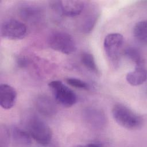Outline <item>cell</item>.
<instances>
[{
    "instance_id": "obj_1",
    "label": "cell",
    "mask_w": 147,
    "mask_h": 147,
    "mask_svg": "<svg viewBox=\"0 0 147 147\" xmlns=\"http://www.w3.org/2000/svg\"><path fill=\"white\" fill-rule=\"evenodd\" d=\"M112 114L116 122L127 129H138L144 125V119L141 115L122 104L113 106Z\"/></svg>"
},
{
    "instance_id": "obj_2",
    "label": "cell",
    "mask_w": 147,
    "mask_h": 147,
    "mask_svg": "<svg viewBox=\"0 0 147 147\" xmlns=\"http://www.w3.org/2000/svg\"><path fill=\"white\" fill-rule=\"evenodd\" d=\"M28 131L32 138L37 142L47 145L50 143L52 138V131L50 127L37 117H32L29 121Z\"/></svg>"
},
{
    "instance_id": "obj_3",
    "label": "cell",
    "mask_w": 147,
    "mask_h": 147,
    "mask_svg": "<svg viewBox=\"0 0 147 147\" xmlns=\"http://www.w3.org/2000/svg\"><path fill=\"white\" fill-rule=\"evenodd\" d=\"M48 43L53 50L64 54L69 55L76 50V43L73 37L63 32H55L48 37Z\"/></svg>"
},
{
    "instance_id": "obj_4",
    "label": "cell",
    "mask_w": 147,
    "mask_h": 147,
    "mask_svg": "<svg viewBox=\"0 0 147 147\" xmlns=\"http://www.w3.org/2000/svg\"><path fill=\"white\" fill-rule=\"evenodd\" d=\"M48 86L52 91L55 100L61 106L69 107L77 102L78 98L76 94L62 82L53 80L49 82Z\"/></svg>"
},
{
    "instance_id": "obj_5",
    "label": "cell",
    "mask_w": 147,
    "mask_h": 147,
    "mask_svg": "<svg viewBox=\"0 0 147 147\" xmlns=\"http://www.w3.org/2000/svg\"><path fill=\"white\" fill-rule=\"evenodd\" d=\"M123 41V36L117 33L109 34L104 39L103 47L105 53L114 65L119 63Z\"/></svg>"
},
{
    "instance_id": "obj_6",
    "label": "cell",
    "mask_w": 147,
    "mask_h": 147,
    "mask_svg": "<svg viewBox=\"0 0 147 147\" xmlns=\"http://www.w3.org/2000/svg\"><path fill=\"white\" fill-rule=\"evenodd\" d=\"M1 36L10 40H19L25 37L27 34L26 26L22 22L9 19L4 21L1 28Z\"/></svg>"
},
{
    "instance_id": "obj_7",
    "label": "cell",
    "mask_w": 147,
    "mask_h": 147,
    "mask_svg": "<svg viewBox=\"0 0 147 147\" xmlns=\"http://www.w3.org/2000/svg\"><path fill=\"white\" fill-rule=\"evenodd\" d=\"M83 118L89 127L95 130L103 129L107 123L105 114L96 107H89L85 109L83 111Z\"/></svg>"
},
{
    "instance_id": "obj_8",
    "label": "cell",
    "mask_w": 147,
    "mask_h": 147,
    "mask_svg": "<svg viewBox=\"0 0 147 147\" xmlns=\"http://www.w3.org/2000/svg\"><path fill=\"white\" fill-rule=\"evenodd\" d=\"M58 10L65 16L76 17L79 15L84 8L82 1H60L55 2Z\"/></svg>"
},
{
    "instance_id": "obj_9",
    "label": "cell",
    "mask_w": 147,
    "mask_h": 147,
    "mask_svg": "<svg viewBox=\"0 0 147 147\" xmlns=\"http://www.w3.org/2000/svg\"><path fill=\"white\" fill-rule=\"evenodd\" d=\"M17 94L16 90L7 84L0 86V105L4 109H10L16 104Z\"/></svg>"
},
{
    "instance_id": "obj_10",
    "label": "cell",
    "mask_w": 147,
    "mask_h": 147,
    "mask_svg": "<svg viewBox=\"0 0 147 147\" xmlns=\"http://www.w3.org/2000/svg\"><path fill=\"white\" fill-rule=\"evenodd\" d=\"M35 106L37 111L45 117H52L57 111L55 102L47 95H42L38 96L35 101Z\"/></svg>"
},
{
    "instance_id": "obj_11",
    "label": "cell",
    "mask_w": 147,
    "mask_h": 147,
    "mask_svg": "<svg viewBox=\"0 0 147 147\" xmlns=\"http://www.w3.org/2000/svg\"><path fill=\"white\" fill-rule=\"evenodd\" d=\"M126 79L131 86H136L143 84L146 79V71L144 65H136L133 71L127 74Z\"/></svg>"
},
{
    "instance_id": "obj_12",
    "label": "cell",
    "mask_w": 147,
    "mask_h": 147,
    "mask_svg": "<svg viewBox=\"0 0 147 147\" xmlns=\"http://www.w3.org/2000/svg\"><path fill=\"white\" fill-rule=\"evenodd\" d=\"M10 131V137L16 144L21 146H28L30 145L32 137L29 131H26L24 129L17 126L13 127Z\"/></svg>"
},
{
    "instance_id": "obj_13",
    "label": "cell",
    "mask_w": 147,
    "mask_h": 147,
    "mask_svg": "<svg viewBox=\"0 0 147 147\" xmlns=\"http://www.w3.org/2000/svg\"><path fill=\"white\" fill-rule=\"evenodd\" d=\"M133 33L134 37L139 42L146 45L147 41L146 21H141L137 22L134 27Z\"/></svg>"
},
{
    "instance_id": "obj_14",
    "label": "cell",
    "mask_w": 147,
    "mask_h": 147,
    "mask_svg": "<svg viewBox=\"0 0 147 147\" xmlns=\"http://www.w3.org/2000/svg\"><path fill=\"white\" fill-rule=\"evenodd\" d=\"M82 63L86 68L96 74L99 73V69L96 65L94 56L88 52H83L80 56Z\"/></svg>"
},
{
    "instance_id": "obj_15",
    "label": "cell",
    "mask_w": 147,
    "mask_h": 147,
    "mask_svg": "<svg viewBox=\"0 0 147 147\" xmlns=\"http://www.w3.org/2000/svg\"><path fill=\"white\" fill-rule=\"evenodd\" d=\"M125 56L130 60L133 61L136 65H144V60L140 51L134 47H128L124 52Z\"/></svg>"
},
{
    "instance_id": "obj_16",
    "label": "cell",
    "mask_w": 147,
    "mask_h": 147,
    "mask_svg": "<svg viewBox=\"0 0 147 147\" xmlns=\"http://www.w3.org/2000/svg\"><path fill=\"white\" fill-rule=\"evenodd\" d=\"M98 18V15L97 13H95L94 14H91L88 15L84 20L82 24L81 28L82 32H83V33H90L95 26Z\"/></svg>"
},
{
    "instance_id": "obj_17",
    "label": "cell",
    "mask_w": 147,
    "mask_h": 147,
    "mask_svg": "<svg viewBox=\"0 0 147 147\" xmlns=\"http://www.w3.org/2000/svg\"><path fill=\"white\" fill-rule=\"evenodd\" d=\"M21 13L24 18L30 21L36 20L40 14L38 9L33 6H25L22 7Z\"/></svg>"
},
{
    "instance_id": "obj_18",
    "label": "cell",
    "mask_w": 147,
    "mask_h": 147,
    "mask_svg": "<svg viewBox=\"0 0 147 147\" xmlns=\"http://www.w3.org/2000/svg\"><path fill=\"white\" fill-rule=\"evenodd\" d=\"M67 83L75 88L87 90L90 88L89 84L86 82L75 78H69L66 80Z\"/></svg>"
},
{
    "instance_id": "obj_19",
    "label": "cell",
    "mask_w": 147,
    "mask_h": 147,
    "mask_svg": "<svg viewBox=\"0 0 147 147\" xmlns=\"http://www.w3.org/2000/svg\"><path fill=\"white\" fill-rule=\"evenodd\" d=\"M17 63L20 67H24L27 64V61L26 59L24 57H20L17 60Z\"/></svg>"
},
{
    "instance_id": "obj_20",
    "label": "cell",
    "mask_w": 147,
    "mask_h": 147,
    "mask_svg": "<svg viewBox=\"0 0 147 147\" xmlns=\"http://www.w3.org/2000/svg\"><path fill=\"white\" fill-rule=\"evenodd\" d=\"M86 146H103L104 145L99 141H92L91 142H90L89 144H87Z\"/></svg>"
}]
</instances>
